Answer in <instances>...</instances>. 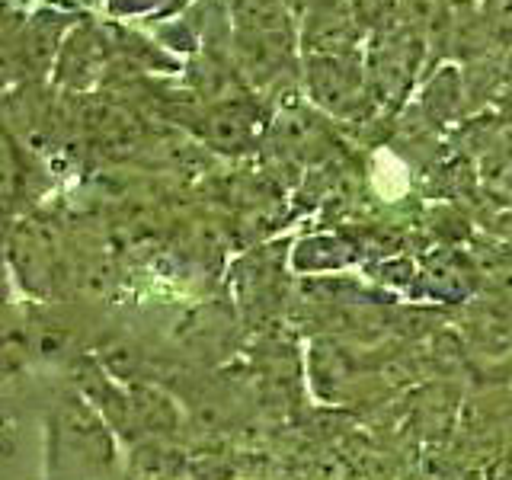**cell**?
Wrapping results in <instances>:
<instances>
[{
    "label": "cell",
    "instance_id": "obj_1",
    "mask_svg": "<svg viewBox=\"0 0 512 480\" xmlns=\"http://www.w3.org/2000/svg\"><path fill=\"white\" fill-rule=\"evenodd\" d=\"M362 26L352 16V7H340V0H317L304 23V45L317 58L356 55Z\"/></svg>",
    "mask_w": 512,
    "mask_h": 480
},
{
    "label": "cell",
    "instance_id": "obj_2",
    "mask_svg": "<svg viewBox=\"0 0 512 480\" xmlns=\"http://www.w3.org/2000/svg\"><path fill=\"white\" fill-rule=\"evenodd\" d=\"M349 7L362 29H384L391 23L397 0H352Z\"/></svg>",
    "mask_w": 512,
    "mask_h": 480
}]
</instances>
